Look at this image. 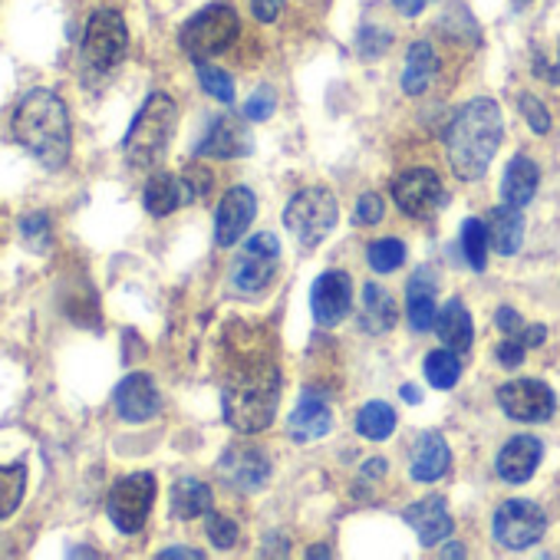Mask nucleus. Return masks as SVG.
<instances>
[{"instance_id": "nucleus-46", "label": "nucleus", "mask_w": 560, "mask_h": 560, "mask_svg": "<svg viewBox=\"0 0 560 560\" xmlns=\"http://www.w3.org/2000/svg\"><path fill=\"white\" fill-rule=\"evenodd\" d=\"M432 0H393V8L402 14V18H419Z\"/></svg>"}, {"instance_id": "nucleus-37", "label": "nucleus", "mask_w": 560, "mask_h": 560, "mask_svg": "<svg viewBox=\"0 0 560 560\" xmlns=\"http://www.w3.org/2000/svg\"><path fill=\"white\" fill-rule=\"evenodd\" d=\"M205 530H208V540L214 547H221V550H231L237 544V524L231 517H224V514L208 511V527Z\"/></svg>"}, {"instance_id": "nucleus-38", "label": "nucleus", "mask_w": 560, "mask_h": 560, "mask_svg": "<svg viewBox=\"0 0 560 560\" xmlns=\"http://www.w3.org/2000/svg\"><path fill=\"white\" fill-rule=\"evenodd\" d=\"M517 113L527 119V126H530L537 136H547V132H550V113L540 106V100H534V96L521 93V96H517Z\"/></svg>"}, {"instance_id": "nucleus-19", "label": "nucleus", "mask_w": 560, "mask_h": 560, "mask_svg": "<svg viewBox=\"0 0 560 560\" xmlns=\"http://www.w3.org/2000/svg\"><path fill=\"white\" fill-rule=\"evenodd\" d=\"M544 458V445L534 435H514L501 452H498V475L511 485H524L534 478L537 465Z\"/></svg>"}, {"instance_id": "nucleus-49", "label": "nucleus", "mask_w": 560, "mask_h": 560, "mask_svg": "<svg viewBox=\"0 0 560 560\" xmlns=\"http://www.w3.org/2000/svg\"><path fill=\"white\" fill-rule=\"evenodd\" d=\"M544 80H547V83H560V44H557V67H550Z\"/></svg>"}, {"instance_id": "nucleus-9", "label": "nucleus", "mask_w": 560, "mask_h": 560, "mask_svg": "<svg viewBox=\"0 0 560 560\" xmlns=\"http://www.w3.org/2000/svg\"><path fill=\"white\" fill-rule=\"evenodd\" d=\"M277 260H280V241L267 231L254 234L231 264V288L247 298L267 291L277 273Z\"/></svg>"}, {"instance_id": "nucleus-34", "label": "nucleus", "mask_w": 560, "mask_h": 560, "mask_svg": "<svg viewBox=\"0 0 560 560\" xmlns=\"http://www.w3.org/2000/svg\"><path fill=\"white\" fill-rule=\"evenodd\" d=\"M366 260L376 273H393L402 267L406 260V244L399 237H383V241H373L370 250H366Z\"/></svg>"}, {"instance_id": "nucleus-42", "label": "nucleus", "mask_w": 560, "mask_h": 560, "mask_svg": "<svg viewBox=\"0 0 560 560\" xmlns=\"http://www.w3.org/2000/svg\"><path fill=\"white\" fill-rule=\"evenodd\" d=\"M524 353H527V347H524L517 337H504V343H498V350H494L498 363L508 366V370L521 366V363H524Z\"/></svg>"}, {"instance_id": "nucleus-33", "label": "nucleus", "mask_w": 560, "mask_h": 560, "mask_svg": "<svg viewBox=\"0 0 560 560\" xmlns=\"http://www.w3.org/2000/svg\"><path fill=\"white\" fill-rule=\"evenodd\" d=\"M488 244H491L488 224L478 221V218H465V224H462V254H465L471 270L488 267Z\"/></svg>"}, {"instance_id": "nucleus-29", "label": "nucleus", "mask_w": 560, "mask_h": 560, "mask_svg": "<svg viewBox=\"0 0 560 560\" xmlns=\"http://www.w3.org/2000/svg\"><path fill=\"white\" fill-rule=\"evenodd\" d=\"M214 511V494L205 481L198 478H178L172 485V517L175 521H191V517H208Z\"/></svg>"}, {"instance_id": "nucleus-13", "label": "nucleus", "mask_w": 560, "mask_h": 560, "mask_svg": "<svg viewBox=\"0 0 560 560\" xmlns=\"http://www.w3.org/2000/svg\"><path fill=\"white\" fill-rule=\"evenodd\" d=\"M218 475L234 491H260L270 478V458L254 445H231L218 462Z\"/></svg>"}, {"instance_id": "nucleus-3", "label": "nucleus", "mask_w": 560, "mask_h": 560, "mask_svg": "<svg viewBox=\"0 0 560 560\" xmlns=\"http://www.w3.org/2000/svg\"><path fill=\"white\" fill-rule=\"evenodd\" d=\"M277 406H280V373L270 360L241 363L221 389L224 422L241 435L264 432L273 422Z\"/></svg>"}, {"instance_id": "nucleus-17", "label": "nucleus", "mask_w": 560, "mask_h": 560, "mask_svg": "<svg viewBox=\"0 0 560 560\" xmlns=\"http://www.w3.org/2000/svg\"><path fill=\"white\" fill-rule=\"evenodd\" d=\"M254 214H257V198H254V191H250V188H241V185L231 188V191L221 198L218 211H214V244H218V247L237 244L241 234L250 228Z\"/></svg>"}, {"instance_id": "nucleus-32", "label": "nucleus", "mask_w": 560, "mask_h": 560, "mask_svg": "<svg viewBox=\"0 0 560 560\" xmlns=\"http://www.w3.org/2000/svg\"><path fill=\"white\" fill-rule=\"evenodd\" d=\"M27 491V465H0V521L11 517Z\"/></svg>"}, {"instance_id": "nucleus-15", "label": "nucleus", "mask_w": 560, "mask_h": 560, "mask_svg": "<svg viewBox=\"0 0 560 560\" xmlns=\"http://www.w3.org/2000/svg\"><path fill=\"white\" fill-rule=\"evenodd\" d=\"M113 402H116V416L122 422H149L162 412V396L149 373H129L116 386Z\"/></svg>"}, {"instance_id": "nucleus-36", "label": "nucleus", "mask_w": 560, "mask_h": 560, "mask_svg": "<svg viewBox=\"0 0 560 560\" xmlns=\"http://www.w3.org/2000/svg\"><path fill=\"white\" fill-rule=\"evenodd\" d=\"M21 237L27 241V247L31 250H44L47 244H50V218L47 214H40V211H34V214H27L24 221H21Z\"/></svg>"}, {"instance_id": "nucleus-23", "label": "nucleus", "mask_w": 560, "mask_h": 560, "mask_svg": "<svg viewBox=\"0 0 560 560\" xmlns=\"http://www.w3.org/2000/svg\"><path fill=\"white\" fill-rule=\"evenodd\" d=\"M406 314H409V327L416 334H425L429 327H435V280L425 267H419L409 284H406Z\"/></svg>"}, {"instance_id": "nucleus-40", "label": "nucleus", "mask_w": 560, "mask_h": 560, "mask_svg": "<svg viewBox=\"0 0 560 560\" xmlns=\"http://www.w3.org/2000/svg\"><path fill=\"white\" fill-rule=\"evenodd\" d=\"M277 109V100H273V93L270 90H257L247 103H244V119H250V122H264L270 113Z\"/></svg>"}, {"instance_id": "nucleus-20", "label": "nucleus", "mask_w": 560, "mask_h": 560, "mask_svg": "<svg viewBox=\"0 0 560 560\" xmlns=\"http://www.w3.org/2000/svg\"><path fill=\"white\" fill-rule=\"evenodd\" d=\"M402 521L419 534V540L425 547H432V544H439V540H445L452 534V514L445 508V498H439V494H429V498L409 504L402 511Z\"/></svg>"}, {"instance_id": "nucleus-47", "label": "nucleus", "mask_w": 560, "mask_h": 560, "mask_svg": "<svg viewBox=\"0 0 560 560\" xmlns=\"http://www.w3.org/2000/svg\"><path fill=\"white\" fill-rule=\"evenodd\" d=\"M159 557H162V560H175V557H182V560H201L205 553H201V550H191V547H168V550H162Z\"/></svg>"}, {"instance_id": "nucleus-14", "label": "nucleus", "mask_w": 560, "mask_h": 560, "mask_svg": "<svg viewBox=\"0 0 560 560\" xmlns=\"http://www.w3.org/2000/svg\"><path fill=\"white\" fill-rule=\"evenodd\" d=\"M350 298H353L350 273L347 270H324L314 280V291H311L314 320L320 327H337L350 314Z\"/></svg>"}, {"instance_id": "nucleus-51", "label": "nucleus", "mask_w": 560, "mask_h": 560, "mask_svg": "<svg viewBox=\"0 0 560 560\" xmlns=\"http://www.w3.org/2000/svg\"><path fill=\"white\" fill-rule=\"evenodd\" d=\"M311 557H330V550H327V547H314Z\"/></svg>"}, {"instance_id": "nucleus-44", "label": "nucleus", "mask_w": 560, "mask_h": 560, "mask_svg": "<svg viewBox=\"0 0 560 560\" xmlns=\"http://www.w3.org/2000/svg\"><path fill=\"white\" fill-rule=\"evenodd\" d=\"M182 175L188 178V185L195 188V195H198V198H205V195L211 191V185H214V175H211L208 168H201V165H188Z\"/></svg>"}, {"instance_id": "nucleus-39", "label": "nucleus", "mask_w": 560, "mask_h": 560, "mask_svg": "<svg viewBox=\"0 0 560 560\" xmlns=\"http://www.w3.org/2000/svg\"><path fill=\"white\" fill-rule=\"evenodd\" d=\"M389 44H393V34L389 31H383V27H363V34H360V40H357V47H360V57H383L386 50H389Z\"/></svg>"}, {"instance_id": "nucleus-16", "label": "nucleus", "mask_w": 560, "mask_h": 560, "mask_svg": "<svg viewBox=\"0 0 560 560\" xmlns=\"http://www.w3.org/2000/svg\"><path fill=\"white\" fill-rule=\"evenodd\" d=\"M250 152H254V139H250L247 126L234 116L211 119L208 132L195 145V155H201V159H244Z\"/></svg>"}, {"instance_id": "nucleus-6", "label": "nucleus", "mask_w": 560, "mask_h": 560, "mask_svg": "<svg viewBox=\"0 0 560 560\" xmlns=\"http://www.w3.org/2000/svg\"><path fill=\"white\" fill-rule=\"evenodd\" d=\"M237 34H241V21H237L234 8H228V4H211V8L198 11V14L182 27L178 44H182V50H185L195 63H201V60H211V57L224 54V50L237 40Z\"/></svg>"}, {"instance_id": "nucleus-52", "label": "nucleus", "mask_w": 560, "mask_h": 560, "mask_svg": "<svg viewBox=\"0 0 560 560\" xmlns=\"http://www.w3.org/2000/svg\"><path fill=\"white\" fill-rule=\"evenodd\" d=\"M514 4H517V8H524V4H527V0H514Z\"/></svg>"}, {"instance_id": "nucleus-41", "label": "nucleus", "mask_w": 560, "mask_h": 560, "mask_svg": "<svg viewBox=\"0 0 560 560\" xmlns=\"http://www.w3.org/2000/svg\"><path fill=\"white\" fill-rule=\"evenodd\" d=\"M383 214H386V205H383V198L376 191H366L357 201V221L360 224H376V221H383Z\"/></svg>"}, {"instance_id": "nucleus-35", "label": "nucleus", "mask_w": 560, "mask_h": 560, "mask_svg": "<svg viewBox=\"0 0 560 560\" xmlns=\"http://www.w3.org/2000/svg\"><path fill=\"white\" fill-rule=\"evenodd\" d=\"M195 67H198V83L208 96H214L218 103H234V80L224 70L211 67L208 60H201Z\"/></svg>"}, {"instance_id": "nucleus-8", "label": "nucleus", "mask_w": 560, "mask_h": 560, "mask_svg": "<svg viewBox=\"0 0 560 560\" xmlns=\"http://www.w3.org/2000/svg\"><path fill=\"white\" fill-rule=\"evenodd\" d=\"M155 491H159V485H155L152 471H136V475L119 478L106 498V511H109L113 527L122 534H139L152 514Z\"/></svg>"}, {"instance_id": "nucleus-43", "label": "nucleus", "mask_w": 560, "mask_h": 560, "mask_svg": "<svg viewBox=\"0 0 560 560\" xmlns=\"http://www.w3.org/2000/svg\"><path fill=\"white\" fill-rule=\"evenodd\" d=\"M494 324H498V330H501L504 337H517V340H521L524 320H521V314H517L514 307H501V311L494 314ZM521 343H524V340H521Z\"/></svg>"}, {"instance_id": "nucleus-2", "label": "nucleus", "mask_w": 560, "mask_h": 560, "mask_svg": "<svg viewBox=\"0 0 560 560\" xmlns=\"http://www.w3.org/2000/svg\"><path fill=\"white\" fill-rule=\"evenodd\" d=\"M14 139L44 165L63 168L73 152V122L70 106L54 90H34L14 109Z\"/></svg>"}, {"instance_id": "nucleus-11", "label": "nucleus", "mask_w": 560, "mask_h": 560, "mask_svg": "<svg viewBox=\"0 0 560 560\" xmlns=\"http://www.w3.org/2000/svg\"><path fill=\"white\" fill-rule=\"evenodd\" d=\"M544 530H547V514L534 501H521V498L504 501L491 521V534L504 550H527L544 537Z\"/></svg>"}, {"instance_id": "nucleus-25", "label": "nucleus", "mask_w": 560, "mask_h": 560, "mask_svg": "<svg viewBox=\"0 0 560 560\" xmlns=\"http://www.w3.org/2000/svg\"><path fill=\"white\" fill-rule=\"evenodd\" d=\"M537 182H540L537 165L527 155H514L501 178V201L514 205V208H527L530 198L537 195Z\"/></svg>"}, {"instance_id": "nucleus-30", "label": "nucleus", "mask_w": 560, "mask_h": 560, "mask_svg": "<svg viewBox=\"0 0 560 560\" xmlns=\"http://www.w3.org/2000/svg\"><path fill=\"white\" fill-rule=\"evenodd\" d=\"M357 432L363 439H373V442H386L393 432H396V412L389 402L376 399V402H366L357 416Z\"/></svg>"}, {"instance_id": "nucleus-28", "label": "nucleus", "mask_w": 560, "mask_h": 560, "mask_svg": "<svg viewBox=\"0 0 560 560\" xmlns=\"http://www.w3.org/2000/svg\"><path fill=\"white\" fill-rule=\"evenodd\" d=\"M435 334H439L442 347L452 350V353H465V350L471 347L475 327H471V317H468V311H465L462 301H448V304L439 311V317H435Z\"/></svg>"}, {"instance_id": "nucleus-18", "label": "nucleus", "mask_w": 560, "mask_h": 560, "mask_svg": "<svg viewBox=\"0 0 560 560\" xmlns=\"http://www.w3.org/2000/svg\"><path fill=\"white\" fill-rule=\"evenodd\" d=\"M142 201H145V211L152 218H168L172 211L198 201L195 188L188 185L185 175H172V172H155L142 191Z\"/></svg>"}, {"instance_id": "nucleus-5", "label": "nucleus", "mask_w": 560, "mask_h": 560, "mask_svg": "<svg viewBox=\"0 0 560 560\" xmlns=\"http://www.w3.org/2000/svg\"><path fill=\"white\" fill-rule=\"evenodd\" d=\"M340 218V205L337 195L324 185H311L301 188L288 208H284V228L304 244V247H317L320 241L330 237V231L337 228Z\"/></svg>"}, {"instance_id": "nucleus-12", "label": "nucleus", "mask_w": 560, "mask_h": 560, "mask_svg": "<svg viewBox=\"0 0 560 560\" xmlns=\"http://www.w3.org/2000/svg\"><path fill=\"white\" fill-rule=\"evenodd\" d=\"M498 406L514 422H547L557 412V396L540 380H514L498 389Z\"/></svg>"}, {"instance_id": "nucleus-26", "label": "nucleus", "mask_w": 560, "mask_h": 560, "mask_svg": "<svg viewBox=\"0 0 560 560\" xmlns=\"http://www.w3.org/2000/svg\"><path fill=\"white\" fill-rule=\"evenodd\" d=\"M488 237H491V247L501 254V257H514L524 244V218H521V208L514 205H501L488 214Z\"/></svg>"}, {"instance_id": "nucleus-10", "label": "nucleus", "mask_w": 560, "mask_h": 560, "mask_svg": "<svg viewBox=\"0 0 560 560\" xmlns=\"http://www.w3.org/2000/svg\"><path fill=\"white\" fill-rule=\"evenodd\" d=\"M393 198H396L399 211L416 218V221H432L448 205V191H445L442 178L432 168H409V172H402L393 182Z\"/></svg>"}, {"instance_id": "nucleus-22", "label": "nucleus", "mask_w": 560, "mask_h": 560, "mask_svg": "<svg viewBox=\"0 0 560 560\" xmlns=\"http://www.w3.org/2000/svg\"><path fill=\"white\" fill-rule=\"evenodd\" d=\"M448 465H452V452H448L445 439L435 435V432L419 435V442L412 445V455H409V475H412V481H422V485L439 481L448 471Z\"/></svg>"}, {"instance_id": "nucleus-48", "label": "nucleus", "mask_w": 560, "mask_h": 560, "mask_svg": "<svg viewBox=\"0 0 560 560\" xmlns=\"http://www.w3.org/2000/svg\"><path fill=\"white\" fill-rule=\"evenodd\" d=\"M402 399H406V402H412V406H416V402H419V399H422V396H419V389H416V386H412V383H406V386H402Z\"/></svg>"}, {"instance_id": "nucleus-45", "label": "nucleus", "mask_w": 560, "mask_h": 560, "mask_svg": "<svg viewBox=\"0 0 560 560\" xmlns=\"http://www.w3.org/2000/svg\"><path fill=\"white\" fill-rule=\"evenodd\" d=\"M288 0H250V11L260 24H273L280 18V11H284Z\"/></svg>"}, {"instance_id": "nucleus-21", "label": "nucleus", "mask_w": 560, "mask_h": 560, "mask_svg": "<svg viewBox=\"0 0 560 560\" xmlns=\"http://www.w3.org/2000/svg\"><path fill=\"white\" fill-rule=\"evenodd\" d=\"M330 429H334V412H330V406H327L320 396H314V393L307 389V393L301 396V402L294 406V412H291V422H288L291 439L301 442V445H307V442L324 439Z\"/></svg>"}, {"instance_id": "nucleus-24", "label": "nucleus", "mask_w": 560, "mask_h": 560, "mask_svg": "<svg viewBox=\"0 0 560 560\" xmlns=\"http://www.w3.org/2000/svg\"><path fill=\"white\" fill-rule=\"evenodd\" d=\"M396 320H399V311H396L393 294L370 280V284L363 288V307H360V327H363V334L383 337V334H389L396 327Z\"/></svg>"}, {"instance_id": "nucleus-31", "label": "nucleus", "mask_w": 560, "mask_h": 560, "mask_svg": "<svg viewBox=\"0 0 560 560\" xmlns=\"http://www.w3.org/2000/svg\"><path fill=\"white\" fill-rule=\"evenodd\" d=\"M422 373H425L432 389H452L458 383V376H462V360H458V353L442 347V350H432L422 360Z\"/></svg>"}, {"instance_id": "nucleus-50", "label": "nucleus", "mask_w": 560, "mask_h": 560, "mask_svg": "<svg viewBox=\"0 0 560 560\" xmlns=\"http://www.w3.org/2000/svg\"><path fill=\"white\" fill-rule=\"evenodd\" d=\"M442 557H465V550H462V547H445Z\"/></svg>"}, {"instance_id": "nucleus-4", "label": "nucleus", "mask_w": 560, "mask_h": 560, "mask_svg": "<svg viewBox=\"0 0 560 560\" xmlns=\"http://www.w3.org/2000/svg\"><path fill=\"white\" fill-rule=\"evenodd\" d=\"M175 122H178V106L168 93H152L142 109L136 113L126 139H122V152L129 159V165L136 168H149L155 165L168 142H172V132H175Z\"/></svg>"}, {"instance_id": "nucleus-27", "label": "nucleus", "mask_w": 560, "mask_h": 560, "mask_svg": "<svg viewBox=\"0 0 560 560\" xmlns=\"http://www.w3.org/2000/svg\"><path fill=\"white\" fill-rule=\"evenodd\" d=\"M439 77V57L432 50V44L416 40L406 54V70H402V90L406 96H422Z\"/></svg>"}, {"instance_id": "nucleus-7", "label": "nucleus", "mask_w": 560, "mask_h": 560, "mask_svg": "<svg viewBox=\"0 0 560 560\" xmlns=\"http://www.w3.org/2000/svg\"><path fill=\"white\" fill-rule=\"evenodd\" d=\"M126 50H129V31H126V21L119 11H96L83 31V63L90 73H113L122 60H126Z\"/></svg>"}, {"instance_id": "nucleus-1", "label": "nucleus", "mask_w": 560, "mask_h": 560, "mask_svg": "<svg viewBox=\"0 0 560 560\" xmlns=\"http://www.w3.org/2000/svg\"><path fill=\"white\" fill-rule=\"evenodd\" d=\"M501 139V106L494 100H471L455 113L445 129V159L462 182H478L498 155Z\"/></svg>"}]
</instances>
